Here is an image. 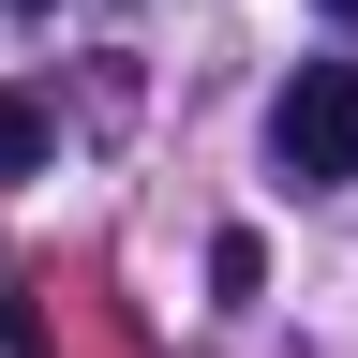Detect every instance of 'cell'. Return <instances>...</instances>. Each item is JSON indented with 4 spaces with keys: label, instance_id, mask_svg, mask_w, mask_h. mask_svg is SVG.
<instances>
[{
    "label": "cell",
    "instance_id": "3",
    "mask_svg": "<svg viewBox=\"0 0 358 358\" xmlns=\"http://www.w3.org/2000/svg\"><path fill=\"white\" fill-rule=\"evenodd\" d=\"M45 164V105H30V90H0V179H30Z\"/></svg>",
    "mask_w": 358,
    "mask_h": 358
},
{
    "label": "cell",
    "instance_id": "2",
    "mask_svg": "<svg viewBox=\"0 0 358 358\" xmlns=\"http://www.w3.org/2000/svg\"><path fill=\"white\" fill-rule=\"evenodd\" d=\"M209 284H224V299H254V284H268V239H254V224H224V239H209Z\"/></svg>",
    "mask_w": 358,
    "mask_h": 358
},
{
    "label": "cell",
    "instance_id": "1",
    "mask_svg": "<svg viewBox=\"0 0 358 358\" xmlns=\"http://www.w3.org/2000/svg\"><path fill=\"white\" fill-rule=\"evenodd\" d=\"M268 150H284V179H358V60H299L268 105Z\"/></svg>",
    "mask_w": 358,
    "mask_h": 358
},
{
    "label": "cell",
    "instance_id": "4",
    "mask_svg": "<svg viewBox=\"0 0 358 358\" xmlns=\"http://www.w3.org/2000/svg\"><path fill=\"white\" fill-rule=\"evenodd\" d=\"M329 15H358V0H329Z\"/></svg>",
    "mask_w": 358,
    "mask_h": 358
}]
</instances>
